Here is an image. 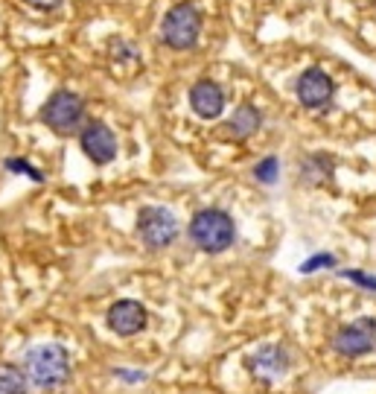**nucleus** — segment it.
I'll return each mask as SVG.
<instances>
[{"label": "nucleus", "mask_w": 376, "mask_h": 394, "mask_svg": "<svg viewBox=\"0 0 376 394\" xmlns=\"http://www.w3.org/2000/svg\"><path fill=\"white\" fill-rule=\"evenodd\" d=\"M24 377L41 391H53L70 380V356L61 345H38L24 356Z\"/></svg>", "instance_id": "1"}, {"label": "nucleus", "mask_w": 376, "mask_h": 394, "mask_svg": "<svg viewBox=\"0 0 376 394\" xmlns=\"http://www.w3.org/2000/svg\"><path fill=\"white\" fill-rule=\"evenodd\" d=\"M190 234L193 246L204 254H222L228 252L234 242H236V225L231 219L228 210H219V207H204L190 219Z\"/></svg>", "instance_id": "2"}, {"label": "nucleus", "mask_w": 376, "mask_h": 394, "mask_svg": "<svg viewBox=\"0 0 376 394\" xmlns=\"http://www.w3.org/2000/svg\"><path fill=\"white\" fill-rule=\"evenodd\" d=\"M137 234H140L146 249L161 252V249H169L178 239L181 225H178L172 210L149 204V207H140V214H137Z\"/></svg>", "instance_id": "3"}, {"label": "nucleus", "mask_w": 376, "mask_h": 394, "mask_svg": "<svg viewBox=\"0 0 376 394\" xmlns=\"http://www.w3.org/2000/svg\"><path fill=\"white\" fill-rule=\"evenodd\" d=\"M161 36L164 44L172 50H190L196 47L199 36H202V15L193 4H178L164 15L161 24Z\"/></svg>", "instance_id": "4"}, {"label": "nucleus", "mask_w": 376, "mask_h": 394, "mask_svg": "<svg viewBox=\"0 0 376 394\" xmlns=\"http://www.w3.org/2000/svg\"><path fill=\"white\" fill-rule=\"evenodd\" d=\"M85 117V103L73 94V90H56V94L44 103L41 120L56 132V135H70L79 129Z\"/></svg>", "instance_id": "5"}, {"label": "nucleus", "mask_w": 376, "mask_h": 394, "mask_svg": "<svg viewBox=\"0 0 376 394\" xmlns=\"http://www.w3.org/2000/svg\"><path fill=\"white\" fill-rule=\"evenodd\" d=\"M333 351L348 356V359H359L376 351V318L362 316L350 324H344L335 330L333 336Z\"/></svg>", "instance_id": "6"}, {"label": "nucleus", "mask_w": 376, "mask_h": 394, "mask_svg": "<svg viewBox=\"0 0 376 394\" xmlns=\"http://www.w3.org/2000/svg\"><path fill=\"white\" fill-rule=\"evenodd\" d=\"M295 94H298V103L303 105V108H324V105H330L333 103V94H335V82L330 79V73L327 71H321V68H309V71H303L301 76H298V82H295Z\"/></svg>", "instance_id": "7"}, {"label": "nucleus", "mask_w": 376, "mask_h": 394, "mask_svg": "<svg viewBox=\"0 0 376 394\" xmlns=\"http://www.w3.org/2000/svg\"><path fill=\"white\" fill-rule=\"evenodd\" d=\"M248 368L254 377H260L266 383H274V380L286 377V371L292 368V356L283 345H263L248 356Z\"/></svg>", "instance_id": "8"}, {"label": "nucleus", "mask_w": 376, "mask_h": 394, "mask_svg": "<svg viewBox=\"0 0 376 394\" xmlns=\"http://www.w3.org/2000/svg\"><path fill=\"white\" fill-rule=\"evenodd\" d=\"M82 143V152L93 161V164H111L117 158V138L105 123H88L79 135Z\"/></svg>", "instance_id": "9"}, {"label": "nucleus", "mask_w": 376, "mask_h": 394, "mask_svg": "<svg viewBox=\"0 0 376 394\" xmlns=\"http://www.w3.org/2000/svg\"><path fill=\"white\" fill-rule=\"evenodd\" d=\"M190 108L202 120H216L225 111V90L213 79H199L190 88Z\"/></svg>", "instance_id": "10"}, {"label": "nucleus", "mask_w": 376, "mask_h": 394, "mask_svg": "<svg viewBox=\"0 0 376 394\" xmlns=\"http://www.w3.org/2000/svg\"><path fill=\"white\" fill-rule=\"evenodd\" d=\"M105 321L117 336H135V333H140L146 327V307L140 301H129V298L117 301V304H111Z\"/></svg>", "instance_id": "11"}, {"label": "nucleus", "mask_w": 376, "mask_h": 394, "mask_svg": "<svg viewBox=\"0 0 376 394\" xmlns=\"http://www.w3.org/2000/svg\"><path fill=\"white\" fill-rule=\"evenodd\" d=\"M260 123H263L260 108L251 105V103H242V105L234 111V117L228 120L225 132H228V138H234V140H245V138H251V135L260 129Z\"/></svg>", "instance_id": "12"}, {"label": "nucleus", "mask_w": 376, "mask_h": 394, "mask_svg": "<svg viewBox=\"0 0 376 394\" xmlns=\"http://www.w3.org/2000/svg\"><path fill=\"white\" fill-rule=\"evenodd\" d=\"M0 394H26V377L12 362L0 366Z\"/></svg>", "instance_id": "13"}, {"label": "nucleus", "mask_w": 376, "mask_h": 394, "mask_svg": "<svg viewBox=\"0 0 376 394\" xmlns=\"http://www.w3.org/2000/svg\"><path fill=\"white\" fill-rule=\"evenodd\" d=\"M254 178L260 181V185H274V181L280 178V161L274 155L263 158L257 167H254Z\"/></svg>", "instance_id": "14"}, {"label": "nucleus", "mask_w": 376, "mask_h": 394, "mask_svg": "<svg viewBox=\"0 0 376 394\" xmlns=\"http://www.w3.org/2000/svg\"><path fill=\"white\" fill-rule=\"evenodd\" d=\"M335 266V257L333 254H312L309 260L301 263V275H312V271H321V269H333Z\"/></svg>", "instance_id": "15"}, {"label": "nucleus", "mask_w": 376, "mask_h": 394, "mask_svg": "<svg viewBox=\"0 0 376 394\" xmlns=\"http://www.w3.org/2000/svg\"><path fill=\"white\" fill-rule=\"evenodd\" d=\"M341 278H344V281H353L356 286H362V289H367V292H376V278L367 275V271H362V269H344Z\"/></svg>", "instance_id": "16"}, {"label": "nucleus", "mask_w": 376, "mask_h": 394, "mask_svg": "<svg viewBox=\"0 0 376 394\" xmlns=\"http://www.w3.org/2000/svg\"><path fill=\"white\" fill-rule=\"evenodd\" d=\"M6 167L12 170V172H24V175H29L33 181H44V175L36 170V167H29V161H18V158H9L6 161Z\"/></svg>", "instance_id": "17"}, {"label": "nucleus", "mask_w": 376, "mask_h": 394, "mask_svg": "<svg viewBox=\"0 0 376 394\" xmlns=\"http://www.w3.org/2000/svg\"><path fill=\"white\" fill-rule=\"evenodd\" d=\"M114 377H120L125 383H143L146 380V374H140V371H125V368H114Z\"/></svg>", "instance_id": "18"}, {"label": "nucleus", "mask_w": 376, "mask_h": 394, "mask_svg": "<svg viewBox=\"0 0 376 394\" xmlns=\"http://www.w3.org/2000/svg\"><path fill=\"white\" fill-rule=\"evenodd\" d=\"M26 4H33L36 9H44V12H50V9H56L61 0H26Z\"/></svg>", "instance_id": "19"}]
</instances>
